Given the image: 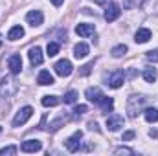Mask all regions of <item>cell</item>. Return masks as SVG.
<instances>
[{
	"label": "cell",
	"mask_w": 158,
	"mask_h": 156,
	"mask_svg": "<svg viewBox=\"0 0 158 156\" xmlns=\"http://www.w3.org/2000/svg\"><path fill=\"white\" fill-rule=\"evenodd\" d=\"M145 101H147V97H143V96H131V97L127 99V114H129V117L138 116V114L143 110Z\"/></svg>",
	"instance_id": "cell-1"
},
{
	"label": "cell",
	"mask_w": 158,
	"mask_h": 156,
	"mask_svg": "<svg viewBox=\"0 0 158 156\" xmlns=\"http://www.w3.org/2000/svg\"><path fill=\"white\" fill-rule=\"evenodd\" d=\"M17 92V83L11 77H4L0 81V96L2 97H11Z\"/></svg>",
	"instance_id": "cell-2"
},
{
	"label": "cell",
	"mask_w": 158,
	"mask_h": 156,
	"mask_svg": "<svg viewBox=\"0 0 158 156\" xmlns=\"http://www.w3.org/2000/svg\"><path fill=\"white\" fill-rule=\"evenodd\" d=\"M31 116H33V109H31V107H22V109L15 114V117H13V127H20V125H24Z\"/></svg>",
	"instance_id": "cell-3"
},
{
	"label": "cell",
	"mask_w": 158,
	"mask_h": 156,
	"mask_svg": "<svg viewBox=\"0 0 158 156\" xmlns=\"http://www.w3.org/2000/svg\"><path fill=\"white\" fill-rule=\"evenodd\" d=\"M53 68H55V74L61 76V77H68V76L74 72V66H72V63H70L68 59H61V61H57Z\"/></svg>",
	"instance_id": "cell-4"
},
{
	"label": "cell",
	"mask_w": 158,
	"mask_h": 156,
	"mask_svg": "<svg viewBox=\"0 0 158 156\" xmlns=\"http://www.w3.org/2000/svg\"><path fill=\"white\" fill-rule=\"evenodd\" d=\"M81 138H83V132H81V130L74 132V134L64 142V147H66L70 153H77L79 147H81Z\"/></svg>",
	"instance_id": "cell-5"
},
{
	"label": "cell",
	"mask_w": 158,
	"mask_h": 156,
	"mask_svg": "<svg viewBox=\"0 0 158 156\" xmlns=\"http://www.w3.org/2000/svg\"><path fill=\"white\" fill-rule=\"evenodd\" d=\"M119 15H121V9H119L118 4H109L107 7H105V20L107 22H114V20H118Z\"/></svg>",
	"instance_id": "cell-6"
},
{
	"label": "cell",
	"mask_w": 158,
	"mask_h": 156,
	"mask_svg": "<svg viewBox=\"0 0 158 156\" xmlns=\"http://www.w3.org/2000/svg\"><path fill=\"white\" fill-rule=\"evenodd\" d=\"M85 96H86V99H88L90 103H96V105H99V101L105 97V94H103L99 88H96V86H94V88H86V90H85Z\"/></svg>",
	"instance_id": "cell-7"
},
{
	"label": "cell",
	"mask_w": 158,
	"mask_h": 156,
	"mask_svg": "<svg viewBox=\"0 0 158 156\" xmlns=\"http://www.w3.org/2000/svg\"><path fill=\"white\" fill-rule=\"evenodd\" d=\"M123 81H125V72H123V70H116L114 74H110L107 84H109L110 88H119V86L123 84Z\"/></svg>",
	"instance_id": "cell-8"
},
{
	"label": "cell",
	"mask_w": 158,
	"mask_h": 156,
	"mask_svg": "<svg viewBox=\"0 0 158 156\" xmlns=\"http://www.w3.org/2000/svg\"><path fill=\"white\" fill-rule=\"evenodd\" d=\"M107 127H109V130H112V132L119 130V129L123 127V117L119 116V114H110V116L107 117Z\"/></svg>",
	"instance_id": "cell-9"
},
{
	"label": "cell",
	"mask_w": 158,
	"mask_h": 156,
	"mask_svg": "<svg viewBox=\"0 0 158 156\" xmlns=\"http://www.w3.org/2000/svg\"><path fill=\"white\" fill-rule=\"evenodd\" d=\"M20 149L24 153H39L40 149H42V143H40L39 140H26V142H22Z\"/></svg>",
	"instance_id": "cell-10"
},
{
	"label": "cell",
	"mask_w": 158,
	"mask_h": 156,
	"mask_svg": "<svg viewBox=\"0 0 158 156\" xmlns=\"http://www.w3.org/2000/svg\"><path fill=\"white\" fill-rule=\"evenodd\" d=\"M7 66H9V72L13 76L20 74V70H22V59H20V55H11L9 61H7Z\"/></svg>",
	"instance_id": "cell-11"
},
{
	"label": "cell",
	"mask_w": 158,
	"mask_h": 156,
	"mask_svg": "<svg viewBox=\"0 0 158 156\" xmlns=\"http://www.w3.org/2000/svg\"><path fill=\"white\" fill-rule=\"evenodd\" d=\"M30 63L33 64V66H39L42 64V61H44V57H42V50H40L39 46H33V48H30Z\"/></svg>",
	"instance_id": "cell-12"
},
{
	"label": "cell",
	"mask_w": 158,
	"mask_h": 156,
	"mask_svg": "<svg viewBox=\"0 0 158 156\" xmlns=\"http://www.w3.org/2000/svg\"><path fill=\"white\" fill-rule=\"evenodd\" d=\"M26 20H28V24L30 26H40L42 24V20H44V17H42V13H40L39 9H35V11H30L28 15H26Z\"/></svg>",
	"instance_id": "cell-13"
},
{
	"label": "cell",
	"mask_w": 158,
	"mask_h": 156,
	"mask_svg": "<svg viewBox=\"0 0 158 156\" xmlns=\"http://www.w3.org/2000/svg\"><path fill=\"white\" fill-rule=\"evenodd\" d=\"M94 31H96L94 24H77L76 26V33L79 37H90V35H94Z\"/></svg>",
	"instance_id": "cell-14"
},
{
	"label": "cell",
	"mask_w": 158,
	"mask_h": 156,
	"mask_svg": "<svg viewBox=\"0 0 158 156\" xmlns=\"http://www.w3.org/2000/svg\"><path fill=\"white\" fill-rule=\"evenodd\" d=\"M37 83H39L40 86H48V84H53L55 81H53V76L48 70H42V72H39V76H37Z\"/></svg>",
	"instance_id": "cell-15"
},
{
	"label": "cell",
	"mask_w": 158,
	"mask_h": 156,
	"mask_svg": "<svg viewBox=\"0 0 158 156\" xmlns=\"http://www.w3.org/2000/svg\"><path fill=\"white\" fill-rule=\"evenodd\" d=\"M149 39H151V30H147V28H140V30L134 33V40H136L138 44H143V42H147Z\"/></svg>",
	"instance_id": "cell-16"
},
{
	"label": "cell",
	"mask_w": 158,
	"mask_h": 156,
	"mask_svg": "<svg viewBox=\"0 0 158 156\" xmlns=\"http://www.w3.org/2000/svg\"><path fill=\"white\" fill-rule=\"evenodd\" d=\"M88 51H90V48H88V44H85V42H79V44H76V48H74L76 59H85V57L88 55Z\"/></svg>",
	"instance_id": "cell-17"
},
{
	"label": "cell",
	"mask_w": 158,
	"mask_h": 156,
	"mask_svg": "<svg viewBox=\"0 0 158 156\" xmlns=\"http://www.w3.org/2000/svg\"><path fill=\"white\" fill-rule=\"evenodd\" d=\"M99 109H101V112H103V114H109V112H112V109H114V99L105 96V97L99 101Z\"/></svg>",
	"instance_id": "cell-18"
},
{
	"label": "cell",
	"mask_w": 158,
	"mask_h": 156,
	"mask_svg": "<svg viewBox=\"0 0 158 156\" xmlns=\"http://www.w3.org/2000/svg\"><path fill=\"white\" fill-rule=\"evenodd\" d=\"M22 37H24V28L22 26H13L9 30V33H7V39L9 40H19Z\"/></svg>",
	"instance_id": "cell-19"
},
{
	"label": "cell",
	"mask_w": 158,
	"mask_h": 156,
	"mask_svg": "<svg viewBox=\"0 0 158 156\" xmlns=\"http://www.w3.org/2000/svg\"><path fill=\"white\" fill-rule=\"evenodd\" d=\"M143 79H145L147 83H155V81L158 79L156 68H153V66H147V68L143 70Z\"/></svg>",
	"instance_id": "cell-20"
},
{
	"label": "cell",
	"mask_w": 158,
	"mask_h": 156,
	"mask_svg": "<svg viewBox=\"0 0 158 156\" xmlns=\"http://www.w3.org/2000/svg\"><path fill=\"white\" fill-rule=\"evenodd\" d=\"M40 103H42V107H57L61 103V99L57 96H44Z\"/></svg>",
	"instance_id": "cell-21"
},
{
	"label": "cell",
	"mask_w": 158,
	"mask_h": 156,
	"mask_svg": "<svg viewBox=\"0 0 158 156\" xmlns=\"http://www.w3.org/2000/svg\"><path fill=\"white\" fill-rule=\"evenodd\" d=\"M143 116L149 123H156L158 121V109H145L143 110Z\"/></svg>",
	"instance_id": "cell-22"
},
{
	"label": "cell",
	"mask_w": 158,
	"mask_h": 156,
	"mask_svg": "<svg viewBox=\"0 0 158 156\" xmlns=\"http://www.w3.org/2000/svg\"><path fill=\"white\" fill-rule=\"evenodd\" d=\"M127 46L125 44H118V46H114L112 50H110V53H112V57H116V59H119V57H123L125 53H127Z\"/></svg>",
	"instance_id": "cell-23"
},
{
	"label": "cell",
	"mask_w": 158,
	"mask_h": 156,
	"mask_svg": "<svg viewBox=\"0 0 158 156\" xmlns=\"http://www.w3.org/2000/svg\"><path fill=\"white\" fill-rule=\"evenodd\" d=\"M46 51H48V55H50V57L57 55V53H59V44H57V42H48Z\"/></svg>",
	"instance_id": "cell-24"
},
{
	"label": "cell",
	"mask_w": 158,
	"mask_h": 156,
	"mask_svg": "<svg viewBox=\"0 0 158 156\" xmlns=\"http://www.w3.org/2000/svg\"><path fill=\"white\" fill-rule=\"evenodd\" d=\"M76 101H77V92H76V90H70V92L64 96V103L72 105V103H76Z\"/></svg>",
	"instance_id": "cell-25"
},
{
	"label": "cell",
	"mask_w": 158,
	"mask_h": 156,
	"mask_svg": "<svg viewBox=\"0 0 158 156\" xmlns=\"http://www.w3.org/2000/svg\"><path fill=\"white\" fill-rule=\"evenodd\" d=\"M13 154H17V147L15 145H9V147L0 149V156H13Z\"/></svg>",
	"instance_id": "cell-26"
},
{
	"label": "cell",
	"mask_w": 158,
	"mask_h": 156,
	"mask_svg": "<svg viewBox=\"0 0 158 156\" xmlns=\"http://www.w3.org/2000/svg\"><path fill=\"white\" fill-rule=\"evenodd\" d=\"M147 61H151V63H158V48L156 50H151V51H147Z\"/></svg>",
	"instance_id": "cell-27"
},
{
	"label": "cell",
	"mask_w": 158,
	"mask_h": 156,
	"mask_svg": "<svg viewBox=\"0 0 158 156\" xmlns=\"http://www.w3.org/2000/svg\"><path fill=\"white\" fill-rule=\"evenodd\" d=\"M63 123H66V117H61V119H55L53 123H50V129H52V130H57V129H59V127H61Z\"/></svg>",
	"instance_id": "cell-28"
},
{
	"label": "cell",
	"mask_w": 158,
	"mask_h": 156,
	"mask_svg": "<svg viewBox=\"0 0 158 156\" xmlns=\"http://www.w3.org/2000/svg\"><path fill=\"white\" fill-rule=\"evenodd\" d=\"M114 154H134V151L129 149V147H118V149L114 151Z\"/></svg>",
	"instance_id": "cell-29"
},
{
	"label": "cell",
	"mask_w": 158,
	"mask_h": 156,
	"mask_svg": "<svg viewBox=\"0 0 158 156\" xmlns=\"http://www.w3.org/2000/svg\"><path fill=\"white\" fill-rule=\"evenodd\" d=\"M86 110H88V107H86V105H77V107L74 109V114H76V116H83Z\"/></svg>",
	"instance_id": "cell-30"
},
{
	"label": "cell",
	"mask_w": 158,
	"mask_h": 156,
	"mask_svg": "<svg viewBox=\"0 0 158 156\" xmlns=\"http://www.w3.org/2000/svg\"><path fill=\"white\" fill-rule=\"evenodd\" d=\"M94 66V63H88V64H85L81 70H79V76H88L90 74V68Z\"/></svg>",
	"instance_id": "cell-31"
},
{
	"label": "cell",
	"mask_w": 158,
	"mask_h": 156,
	"mask_svg": "<svg viewBox=\"0 0 158 156\" xmlns=\"http://www.w3.org/2000/svg\"><path fill=\"white\" fill-rule=\"evenodd\" d=\"M134 138V130H127L125 134H123V142H129V140H132Z\"/></svg>",
	"instance_id": "cell-32"
},
{
	"label": "cell",
	"mask_w": 158,
	"mask_h": 156,
	"mask_svg": "<svg viewBox=\"0 0 158 156\" xmlns=\"http://www.w3.org/2000/svg\"><path fill=\"white\" fill-rule=\"evenodd\" d=\"M88 129H90V130H99V129H98V123H96V121H90V123H88Z\"/></svg>",
	"instance_id": "cell-33"
},
{
	"label": "cell",
	"mask_w": 158,
	"mask_h": 156,
	"mask_svg": "<svg viewBox=\"0 0 158 156\" xmlns=\"http://www.w3.org/2000/svg\"><path fill=\"white\" fill-rule=\"evenodd\" d=\"M63 2H64V0H52V4H53V6H55V7H59V6H61V4H63Z\"/></svg>",
	"instance_id": "cell-34"
},
{
	"label": "cell",
	"mask_w": 158,
	"mask_h": 156,
	"mask_svg": "<svg viewBox=\"0 0 158 156\" xmlns=\"http://www.w3.org/2000/svg\"><path fill=\"white\" fill-rule=\"evenodd\" d=\"M149 136H153V138H156V136H158V132H156V130H151V132H149Z\"/></svg>",
	"instance_id": "cell-35"
},
{
	"label": "cell",
	"mask_w": 158,
	"mask_h": 156,
	"mask_svg": "<svg viewBox=\"0 0 158 156\" xmlns=\"http://www.w3.org/2000/svg\"><path fill=\"white\" fill-rule=\"evenodd\" d=\"M142 4H143V0H136L134 2V6H142Z\"/></svg>",
	"instance_id": "cell-36"
},
{
	"label": "cell",
	"mask_w": 158,
	"mask_h": 156,
	"mask_svg": "<svg viewBox=\"0 0 158 156\" xmlns=\"http://www.w3.org/2000/svg\"><path fill=\"white\" fill-rule=\"evenodd\" d=\"M0 44H2V37H0Z\"/></svg>",
	"instance_id": "cell-37"
},
{
	"label": "cell",
	"mask_w": 158,
	"mask_h": 156,
	"mask_svg": "<svg viewBox=\"0 0 158 156\" xmlns=\"http://www.w3.org/2000/svg\"><path fill=\"white\" fill-rule=\"evenodd\" d=\"M0 132H2V127H0Z\"/></svg>",
	"instance_id": "cell-38"
}]
</instances>
